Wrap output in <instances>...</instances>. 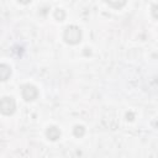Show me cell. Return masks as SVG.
<instances>
[{
    "instance_id": "6da1fadb",
    "label": "cell",
    "mask_w": 158,
    "mask_h": 158,
    "mask_svg": "<svg viewBox=\"0 0 158 158\" xmlns=\"http://www.w3.org/2000/svg\"><path fill=\"white\" fill-rule=\"evenodd\" d=\"M64 41L69 44H78L81 41V30L75 26V25H70L65 28L64 31Z\"/></svg>"
},
{
    "instance_id": "7a4b0ae2",
    "label": "cell",
    "mask_w": 158,
    "mask_h": 158,
    "mask_svg": "<svg viewBox=\"0 0 158 158\" xmlns=\"http://www.w3.org/2000/svg\"><path fill=\"white\" fill-rule=\"evenodd\" d=\"M16 110V102L11 96H4L0 99V112L4 115H12Z\"/></svg>"
},
{
    "instance_id": "3957f363",
    "label": "cell",
    "mask_w": 158,
    "mask_h": 158,
    "mask_svg": "<svg viewBox=\"0 0 158 158\" xmlns=\"http://www.w3.org/2000/svg\"><path fill=\"white\" fill-rule=\"evenodd\" d=\"M21 95L26 101H33L38 95V90L31 84H25L21 88Z\"/></svg>"
},
{
    "instance_id": "277c9868",
    "label": "cell",
    "mask_w": 158,
    "mask_h": 158,
    "mask_svg": "<svg viewBox=\"0 0 158 158\" xmlns=\"http://www.w3.org/2000/svg\"><path fill=\"white\" fill-rule=\"evenodd\" d=\"M46 135H47V138L51 139V141H57L59 137H60V131L58 127L56 126H49L46 131Z\"/></svg>"
},
{
    "instance_id": "5b68a950",
    "label": "cell",
    "mask_w": 158,
    "mask_h": 158,
    "mask_svg": "<svg viewBox=\"0 0 158 158\" xmlns=\"http://www.w3.org/2000/svg\"><path fill=\"white\" fill-rule=\"evenodd\" d=\"M11 75V68L7 64H0V80L5 81Z\"/></svg>"
},
{
    "instance_id": "8992f818",
    "label": "cell",
    "mask_w": 158,
    "mask_h": 158,
    "mask_svg": "<svg viewBox=\"0 0 158 158\" xmlns=\"http://www.w3.org/2000/svg\"><path fill=\"white\" fill-rule=\"evenodd\" d=\"M106 2H107L110 6L115 7V9H121L122 6L126 5L127 0H106Z\"/></svg>"
},
{
    "instance_id": "52a82bcc",
    "label": "cell",
    "mask_w": 158,
    "mask_h": 158,
    "mask_svg": "<svg viewBox=\"0 0 158 158\" xmlns=\"http://www.w3.org/2000/svg\"><path fill=\"white\" fill-rule=\"evenodd\" d=\"M73 133H74L75 137H83L84 133H85V128H84V126H81V125H77V126L73 128Z\"/></svg>"
},
{
    "instance_id": "ba28073f",
    "label": "cell",
    "mask_w": 158,
    "mask_h": 158,
    "mask_svg": "<svg viewBox=\"0 0 158 158\" xmlns=\"http://www.w3.org/2000/svg\"><path fill=\"white\" fill-rule=\"evenodd\" d=\"M54 17H56V20H58V21H63V20L65 19V12H64V10L57 9V10L54 11Z\"/></svg>"
},
{
    "instance_id": "9c48e42d",
    "label": "cell",
    "mask_w": 158,
    "mask_h": 158,
    "mask_svg": "<svg viewBox=\"0 0 158 158\" xmlns=\"http://www.w3.org/2000/svg\"><path fill=\"white\" fill-rule=\"evenodd\" d=\"M152 11H153V17L156 19L157 16H156V5H153V7H152Z\"/></svg>"
},
{
    "instance_id": "30bf717a",
    "label": "cell",
    "mask_w": 158,
    "mask_h": 158,
    "mask_svg": "<svg viewBox=\"0 0 158 158\" xmlns=\"http://www.w3.org/2000/svg\"><path fill=\"white\" fill-rule=\"evenodd\" d=\"M21 4H28V2H31V0H19Z\"/></svg>"
}]
</instances>
